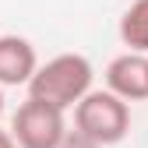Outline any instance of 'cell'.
Returning a JSON list of instances; mask_svg holds the SVG:
<instances>
[{
	"mask_svg": "<svg viewBox=\"0 0 148 148\" xmlns=\"http://www.w3.org/2000/svg\"><path fill=\"white\" fill-rule=\"evenodd\" d=\"M92 81H95V67L85 53H57L53 60L39 64L28 85V99H39L67 113L92 92Z\"/></svg>",
	"mask_w": 148,
	"mask_h": 148,
	"instance_id": "cell-1",
	"label": "cell"
},
{
	"mask_svg": "<svg viewBox=\"0 0 148 148\" xmlns=\"http://www.w3.org/2000/svg\"><path fill=\"white\" fill-rule=\"evenodd\" d=\"M74 131L88 141H95L99 148L120 145L131 134V102H123L109 88H92L74 106Z\"/></svg>",
	"mask_w": 148,
	"mask_h": 148,
	"instance_id": "cell-2",
	"label": "cell"
},
{
	"mask_svg": "<svg viewBox=\"0 0 148 148\" xmlns=\"http://www.w3.org/2000/svg\"><path fill=\"white\" fill-rule=\"evenodd\" d=\"M67 134V113L39 99H25L11 116V138L18 148H60Z\"/></svg>",
	"mask_w": 148,
	"mask_h": 148,
	"instance_id": "cell-3",
	"label": "cell"
},
{
	"mask_svg": "<svg viewBox=\"0 0 148 148\" xmlns=\"http://www.w3.org/2000/svg\"><path fill=\"white\" fill-rule=\"evenodd\" d=\"M106 88L123 102L148 99V57L145 53H120L106 67Z\"/></svg>",
	"mask_w": 148,
	"mask_h": 148,
	"instance_id": "cell-4",
	"label": "cell"
},
{
	"mask_svg": "<svg viewBox=\"0 0 148 148\" xmlns=\"http://www.w3.org/2000/svg\"><path fill=\"white\" fill-rule=\"evenodd\" d=\"M35 71H39V57L35 46L25 35H0V85L4 88H18V85H32Z\"/></svg>",
	"mask_w": 148,
	"mask_h": 148,
	"instance_id": "cell-5",
	"label": "cell"
},
{
	"mask_svg": "<svg viewBox=\"0 0 148 148\" xmlns=\"http://www.w3.org/2000/svg\"><path fill=\"white\" fill-rule=\"evenodd\" d=\"M120 42L127 53H145L148 57V0H134L131 7L120 14Z\"/></svg>",
	"mask_w": 148,
	"mask_h": 148,
	"instance_id": "cell-6",
	"label": "cell"
},
{
	"mask_svg": "<svg viewBox=\"0 0 148 148\" xmlns=\"http://www.w3.org/2000/svg\"><path fill=\"white\" fill-rule=\"evenodd\" d=\"M60 148H99V145H95V141H88V138H81L78 131H71V134H67V141H64Z\"/></svg>",
	"mask_w": 148,
	"mask_h": 148,
	"instance_id": "cell-7",
	"label": "cell"
},
{
	"mask_svg": "<svg viewBox=\"0 0 148 148\" xmlns=\"http://www.w3.org/2000/svg\"><path fill=\"white\" fill-rule=\"evenodd\" d=\"M0 148H18V141L11 138V131H0Z\"/></svg>",
	"mask_w": 148,
	"mask_h": 148,
	"instance_id": "cell-8",
	"label": "cell"
},
{
	"mask_svg": "<svg viewBox=\"0 0 148 148\" xmlns=\"http://www.w3.org/2000/svg\"><path fill=\"white\" fill-rule=\"evenodd\" d=\"M0 113H4V85H0Z\"/></svg>",
	"mask_w": 148,
	"mask_h": 148,
	"instance_id": "cell-9",
	"label": "cell"
}]
</instances>
